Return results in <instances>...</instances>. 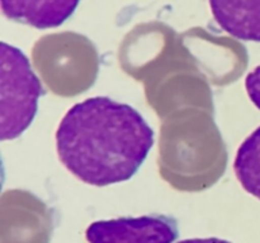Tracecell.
<instances>
[{
  "label": "cell",
  "instance_id": "obj_3",
  "mask_svg": "<svg viewBox=\"0 0 260 243\" xmlns=\"http://www.w3.org/2000/svg\"><path fill=\"white\" fill-rule=\"evenodd\" d=\"M89 243H173L179 237L175 218L164 214L98 220L86 228Z\"/></svg>",
  "mask_w": 260,
  "mask_h": 243
},
{
  "label": "cell",
  "instance_id": "obj_1",
  "mask_svg": "<svg viewBox=\"0 0 260 243\" xmlns=\"http://www.w3.org/2000/svg\"><path fill=\"white\" fill-rule=\"evenodd\" d=\"M154 146V129L131 105L94 96L68 110L56 132L58 158L83 182L108 186L131 179Z\"/></svg>",
  "mask_w": 260,
  "mask_h": 243
},
{
  "label": "cell",
  "instance_id": "obj_5",
  "mask_svg": "<svg viewBox=\"0 0 260 243\" xmlns=\"http://www.w3.org/2000/svg\"><path fill=\"white\" fill-rule=\"evenodd\" d=\"M216 23L233 37L260 43V0H210Z\"/></svg>",
  "mask_w": 260,
  "mask_h": 243
},
{
  "label": "cell",
  "instance_id": "obj_6",
  "mask_svg": "<svg viewBox=\"0 0 260 243\" xmlns=\"http://www.w3.org/2000/svg\"><path fill=\"white\" fill-rule=\"evenodd\" d=\"M234 171L246 192L260 200V127L239 147Z\"/></svg>",
  "mask_w": 260,
  "mask_h": 243
},
{
  "label": "cell",
  "instance_id": "obj_4",
  "mask_svg": "<svg viewBox=\"0 0 260 243\" xmlns=\"http://www.w3.org/2000/svg\"><path fill=\"white\" fill-rule=\"evenodd\" d=\"M80 0H2L3 14L37 29L60 27L75 13Z\"/></svg>",
  "mask_w": 260,
  "mask_h": 243
},
{
  "label": "cell",
  "instance_id": "obj_2",
  "mask_svg": "<svg viewBox=\"0 0 260 243\" xmlns=\"http://www.w3.org/2000/svg\"><path fill=\"white\" fill-rule=\"evenodd\" d=\"M42 85L27 56L14 46L0 43V139L18 138L32 124Z\"/></svg>",
  "mask_w": 260,
  "mask_h": 243
},
{
  "label": "cell",
  "instance_id": "obj_7",
  "mask_svg": "<svg viewBox=\"0 0 260 243\" xmlns=\"http://www.w3.org/2000/svg\"><path fill=\"white\" fill-rule=\"evenodd\" d=\"M245 89L250 100L260 110V65L248 73L245 78Z\"/></svg>",
  "mask_w": 260,
  "mask_h": 243
},
{
  "label": "cell",
  "instance_id": "obj_8",
  "mask_svg": "<svg viewBox=\"0 0 260 243\" xmlns=\"http://www.w3.org/2000/svg\"><path fill=\"white\" fill-rule=\"evenodd\" d=\"M178 243H231L229 240L221 239V238H192V239L180 240Z\"/></svg>",
  "mask_w": 260,
  "mask_h": 243
}]
</instances>
